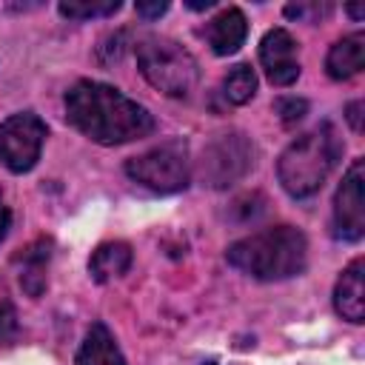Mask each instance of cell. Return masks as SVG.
<instances>
[{
	"label": "cell",
	"mask_w": 365,
	"mask_h": 365,
	"mask_svg": "<svg viewBox=\"0 0 365 365\" xmlns=\"http://www.w3.org/2000/svg\"><path fill=\"white\" fill-rule=\"evenodd\" d=\"M225 259L254 279H288L308 262V240L294 225H274L228 245Z\"/></svg>",
	"instance_id": "obj_2"
},
{
	"label": "cell",
	"mask_w": 365,
	"mask_h": 365,
	"mask_svg": "<svg viewBox=\"0 0 365 365\" xmlns=\"http://www.w3.org/2000/svg\"><path fill=\"white\" fill-rule=\"evenodd\" d=\"M46 140V123L34 111L11 114L0 123V165L14 174L34 168Z\"/></svg>",
	"instance_id": "obj_6"
},
{
	"label": "cell",
	"mask_w": 365,
	"mask_h": 365,
	"mask_svg": "<svg viewBox=\"0 0 365 365\" xmlns=\"http://www.w3.org/2000/svg\"><path fill=\"white\" fill-rule=\"evenodd\" d=\"M46 259H48V242H46V240H40L37 245H31V248L23 254V274H20V285H23L31 297H37V294L46 288V274H43Z\"/></svg>",
	"instance_id": "obj_15"
},
{
	"label": "cell",
	"mask_w": 365,
	"mask_h": 365,
	"mask_svg": "<svg viewBox=\"0 0 365 365\" xmlns=\"http://www.w3.org/2000/svg\"><path fill=\"white\" fill-rule=\"evenodd\" d=\"M305 108H308V103H305V100H297V97H282V100H277V111H279L282 123H297V120H302Z\"/></svg>",
	"instance_id": "obj_19"
},
{
	"label": "cell",
	"mask_w": 365,
	"mask_h": 365,
	"mask_svg": "<svg viewBox=\"0 0 365 365\" xmlns=\"http://www.w3.org/2000/svg\"><path fill=\"white\" fill-rule=\"evenodd\" d=\"M254 94H257V74L251 71V66H245V63L234 66V68L225 74V80H222V97H225L231 106H242V103H248Z\"/></svg>",
	"instance_id": "obj_16"
},
{
	"label": "cell",
	"mask_w": 365,
	"mask_h": 365,
	"mask_svg": "<svg viewBox=\"0 0 365 365\" xmlns=\"http://www.w3.org/2000/svg\"><path fill=\"white\" fill-rule=\"evenodd\" d=\"M128 268H131V248L125 242H103L88 259V271L97 282L123 277Z\"/></svg>",
	"instance_id": "obj_14"
},
{
	"label": "cell",
	"mask_w": 365,
	"mask_h": 365,
	"mask_svg": "<svg viewBox=\"0 0 365 365\" xmlns=\"http://www.w3.org/2000/svg\"><path fill=\"white\" fill-rule=\"evenodd\" d=\"M125 174L157 191V194H171V191H180L188 185V177H191V163H188V145L182 140H168V143H160L157 148L140 154V157H131L125 163Z\"/></svg>",
	"instance_id": "obj_5"
},
{
	"label": "cell",
	"mask_w": 365,
	"mask_h": 365,
	"mask_svg": "<svg viewBox=\"0 0 365 365\" xmlns=\"http://www.w3.org/2000/svg\"><path fill=\"white\" fill-rule=\"evenodd\" d=\"M143 77L168 97H185L197 83V60L168 37H145L137 46Z\"/></svg>",
	"instance_id": "obj_4"
},
{
	"label": "cell",
	"mask_w": 365,
	"mask_h": 365,
	"mask_svg": "<svg viewBox=\"0 0 365 365\" xmlns=\"http://www.w3.org/2000/svg\"><path fill=\"white\" fill-rule=\"evenodd\" d=\"M259 63L274 86H291L299 77L297 40L285 29H271L259 43Z\"/></svg>",
	"instance_id": "obj_9"
},
{
	"label": "cell",
	"mask_w": 365,
	"mask_h": 365,
	"mask_svg": "<svg viewBox=\"0 0 365 365\" xmlns=\"http://www.w3.org/2000/svg\"><path fill=\"white\" fill-rule=\"evenodd\" d=\"M362 103H351L348 106V123H351V128L354 131H362Z\"/></svg>",
	"instance_id": "obj_21"
},
{
	"label": "cell",
	"mask_w": 365,
	"mask_h": 365,
	"mask_svg": "<svg viewBox=\"0 0 365 365\" xmlns=\"http://www.w3.org/2000/svg\"><path fill=\"white\" fill-rule=\"evenodd\" d=\"M208 365H214V362H208Z\"/></svg>",
	"instance_id": "obj_25"
},
{
	"label": "cell",
	"mask_w": 365,
	"mask_h": 365,
	"mask_svg": "<svg viewBox=\"0 0 365 365\" xmlns=\"http://www.w3.org/2000/svg\"><path fill=\"white\" fill-rule=\"evenodd\" d=\"M17 311L9 299L0 302V345H9L14 336H17Z\"/></svg>",
	"instance_id": "obj_18"
},
{
	"label": "cell",
	"mask_w": 365,
	"mask_h": 365,
	"mask_svg": "<svg viewBox=\"0 0 365 365\" xmlns=\"http://www.w3.org/2000/svg\"><path fill=\"white\" fill-rule=\"evenodd\" d=\"M334 308L348 322L365 319V259H354L336 279Z\"/></svg>",
	"instance_id": "obj_10"
},
{
	"label": "cell",
	"mask_w": 365,
	"mask_h": 365,
	"mask_svg": "<svg viewBox=\"0 0 365 365\" xmlns=\"http://www.w3.org/2000/svg\"><path fill=\"white\" fill-rule=\"evenodd\" d=\"M205 34H208L211 51L220 54V57H228V54H234L245 43V34H248L245 14L240 9H225V11H220L208 23V31Z\"/></svg>",
	"instance_id": "obj_11"
},
{
	"label": "cell",
	"mask_w": 365,
	"mask_h": 365,
	"mask_svg": "<svg viewBox=\"0 0 365 365\" xmlns=\"http://www.w3.org/2000/svg\"><path fill=\"white\" fill-rule=\"evenodd\" d=\"M77 365H125L111 331L103 322H94L88 328L86 342L77 351Z\"/></svg>",
	"instance_id": "obj_13"
},
{
	"label": "cell",
	"mask_w": 365,
	"mask_h": 365,
	"mask_svg": "<svg viewBox=\"0 0 365 365\" xmlns=\"http://www.w3.org/2000/svg\"><path fill=\"white\" fill-rule=\"evenodd\" d=\"M185 6H188V9H194V11H202V9H211V6H214V0H188Z\"/></svg>",
	"instance_id": "obj_23"
},
{
	"label": "cell",
	"mask_w": 365,
	"mask_h": 365,
	"mask_svg": "<svg viewBox=\"0 0 365 365\" xmlns=\"http://www.w3.org/2000/svg\"><path fill=\"white\" fill-rule=\"evenodd\" d=\"M348 11H351L354 17H362V14H365V6H348Z\"/></svg>",
	"instance_id": "obj_24"
},
{
	"label": "cell",
	"mask_w": 365,
	"mask_h": 365,
	"mask_svg": "<svg viewBox=\"0 0 365 365\" xmlns=\"http://www.w3.org/2000/svg\"><path fill=\"white\" fill-rule=\"evenodd\" d=\"M362 66H365V34H351V37L336 40L325 57L328 77L334 80H348L359 74Z\"/></svg>",
	"instance_id": "obj_12"
},
{
	"label": "cell",
	"mask_w": 365,
	"mask_h": 365,
	"mask_svg": "<svg viewBox=\"0 0 365 365\" xmlns=\"http://www.w3.org/2000/svg\"><path fill=\"white\" fill-rule=\"evenodd\" d=\"M60 14L68 20H88V17H108L120 9V0H63Z\"/></svg>",
	"instance_id": "obj_17"
},
{
	"label": "cell",
	"mask_w": 365,
	"mask_h": 365,
	"mask_svg": "<svg viewBox=\"0 0 365 365\" xmlns=\"http://www.w3.org/2000/svg\"><path fill=\"white\" fill-rule=\"evenodd\" d=\"M342 154V143L334 131V125H319L302 137H297L279 157L277 174L282 188L291 197H311L322 188L331 168L336 165Z\"/></svg>",
	"instance_id": "obj_3"
},
{
	"label": "cell",
	"mask_w": 365,
	"mask_h": 365,
	"mask_svg": "<svg viewBox=\"0 0 365 365\" xmlns=\"http://www.w3.org/2000/svg\"><path fill=\"white\" fill-rule=\"evenodd\" d=\"M9 222H11V214H9L6 202L0 200V240H3V237H6V231H9Z\"/></svg>",
	"instance_id": "obj_22"
},
{
	"label": "cell",
	"mask_w": 365,
	"mask_h": 365,
	"mask_svg": "<svg viewBox=\"0 0 365 365\" xmlns=\"http://www.w3.org/2000/svg\"><path fill=\"white\" fill-rule=\"evenodd\" d=\"M165 9H168V3H165V0H151V3H137V14H140V17H145V20H154V17H160V14H165Z\"/></svg>",
	"instance_id": "obj_20"
},
{
	"label": "cell",
	"mask_w": 365,
	"mask_h": 365,
	"mask_svg": "<svg viewBox=\"0 0 365 365\" xmlns=\"http://www.w3.org/2000/svg\"><path fill=\"white\" fill-rule=\"evenodd\" d=\"M254 165V148L242 134H222L205 151L200 163V174L208 185L225 188L240 180Z\"/></svg>",
	"instance_id": "obj_7"
},
{
	"label": "cell",
	"mask_w": 365,
	"mask_h": 365,
	"mask_svg": "<svg viewBox=\"0 0 365 365\" xmlns=\"http://www.w3.org/2000/svg\"><path fill=\"white\" fill-rule=\"evenodd\" d=\"M66 120L100 145H123L154 131L145 106L97 80H80L66 91Z\"/></svg>",
	"instance_id": "obj_1"
},
{
	"label": "cell",
	"mask_w": 365,
	"mask_h": 365,
	"mask_svg": "<svg viewBox=\"0 0 365 365\" xmlns=\"http://www.w3.org/2000/svg\"><path fill=\"white\" fill-rule=\"evenodd\" d=\"M334 234L339 240H359L365 234V163L354 160L334 197Z\"/></svg>",
	"instance_id": "obj_8"
}]
</instances>
